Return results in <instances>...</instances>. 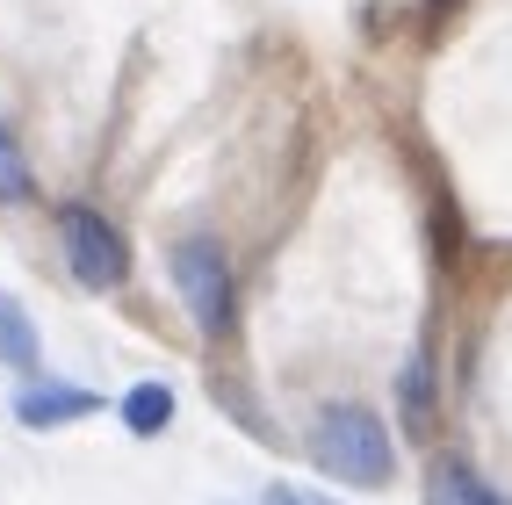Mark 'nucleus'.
Here are the masks:
<instances>
[{"mask_svg": "<svg viewBox=\"0 0 512 505\" xmlns=\"http://www.w3.org/2000/svg\"><path fill=\"white\" fill-rule=\"evenodd\" d=\"M311 462L325 469V477L354 484V491H383L397 477V441H390V426L375 419V404L332 397L311 419Z\"/></svg>", "mask_w": 512, "mask_h": 505, "instance_id": "nucleus-1", "label": "nucleus"}, {"mask_svg": "<svg viewBox=\"0 0 512 505\" xmlns=\"http://www.w3.org/2000/svg\"><path fill=\"white\" fill-rule=\"evenodd\" d=\"M174 289L188 303L195 332L224 340V332H231V267H224V246L217 239H181L174 246Z\"/></svg>", "mask_w": 512, "mask_h": 505, "instance_id": "nucleus-2", "label": "nucleus"}, {"mask_svg": "<svg viewBox=\"0 0 512 505\" xmlns=\"http://www.w3.org/2000/svg\"><path fill=\"white\" fill-rule=\"evenodd\" d=\"M58 239H65V267L80 275V289H123L130 275V246H123V231L109 217H94V210H65L58 217Z\"/></svg>", "mask_w": 512, "mask_h": 505, "instance_id": "nucleus-3", "label": "nucleus"}, {"mask_svg": "<svg viewBox=\"0 0 512 505\" xmlns=\"http://www.w3.org/2000/svg\"><path fill=\"white\" fill-rule=\"evenodd\" d=\"M94 412H101V397H94L87 383H29V390L15 397V419L37 426V433H51V426H80V419H94Z\"/></svg>", "mask_w": 512, "mask_h": 505, "instance_id": "nucleus-4", "label": "nucleus"}, {"mask_svg": "<svg viewBox=\"0 0 512 505\" xmlns=\"http://www.w3.org/2000/svg\"><path fill=\"white\" fill-rule=\"evenodd\" d=\"M426 505H505L484 477H476L469 462H455V455H440V462H426Z\"/></svg>", "mask_w": 512, "mask_h": 505, "instance_id": "nucleus-5", "label": "nucleus"}, {"mask_svg": "<svg viewBox=\"0 0 512 505\" xmlns=\"http://www.w3.org/2000/svg\"><path fill=\"white\" fill-rule=\"evenodd\" d=\"M116 412H123V426H130V433H145V441H152V433L174 426V390H166V383H138V390L116 404Z\"/></svg>", "mask_w": 512, "mask_h": 505, "instance_id": "nucleus-6", "label": "nucleus"}, {"mask_svg": "<svg viewBox=\"0 0 512 505\" xmlns=\"http://www.w3.org/2000/svg\"><path fill=\"white\" fill-rule=\"evenodd\" d=\"M0 361H15V368L37 361V325H29V311L8 289H0Z\"/></svg>", "mask_w": 512, "mask_h": 505, "instance_id": "nucleus-7", "label": "nucleus"}, {"mask_svg": "<svg viewBox=\"0 0 512 505\" xmlns=\"http://www.w3.org/2000/svg\"><path fill=\"white\" fill-rule=\"evenodd\" d=\"M29 166H22V145L8 138V123H0V210H8V202H29Z\"/></svg>", "mask_w": 512, "mask_h": 505, "instance_id": "nucleus-8", "label": "nucleus"}, {"mask_svg": "<svg viewBox=\"0 0 512 505\" xmlns=\"http://www.w3.org/2000/svg\"><path fill=\"white\" fill-rule=\"evenodd\" d=\"M260 505H339V498H325V491H311V484H267Z\"/></svg>", "mask_w": 512, "mask_h": 505, "instance_id": "nucleus-9", "label": "nucleus"}]
</instances>
